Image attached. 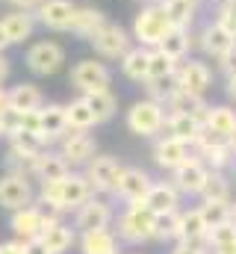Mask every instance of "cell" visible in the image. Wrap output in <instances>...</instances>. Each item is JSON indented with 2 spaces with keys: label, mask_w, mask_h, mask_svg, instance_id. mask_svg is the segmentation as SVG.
<instances>
[{
  "label": "cell",
  "mask_w": 236,
  "mask_h": 254,
  "mask_svg": "<svg viewBox=\"0 0 236 254\" xmlns=\"http://www.w3.org/2000/svg\"><path fill=\"white\" fill-rule=\"evenodd\" d=\"M175 83H177V89L204 98V95L213 89V68L207 63H201V60L180 63L177 65V74H175Z\"/></svg>",
  "instance_id": "cell-11"
},
{
  "label": "cell",
  "mask_w": 236,
  "mask_h": 254,
  "mask_svg": "<svg viewBox=\"0 0 236 254\" xmlns=\"http://www.w3.org/2000/svg\"><path fill=\"white\" fill-rule=\"evenodd\" d=\"M68 80H71V86H74L80 95H86V92L110 89L113 71L104 63H98V60H80V63L71 68V77H68Z\"/></svg>",
  "instance_id": "cell-8"
},
{
  "label": "cell",
  "mask_w": 236,
  "mask_h": 254,
  "mask_svg": "<svg viewBox=\"0 0 236 254\" xmlns=\"http://www.w3.org/2000/svg\"><path fill=\"white\" fill-rule=\"evenodd\" d=\"M24 254H51L42 240H24Z\"/></svg>",
  "instance_id": "cell-45"
},
{
  "label": "cell",
  "mask_w": 236,
  "mask_h": 254,
  "mask_svg": "<svg viewBox=\"0 0 236 254\" xmlns=\"http://www.w3.org/2000/svg\"><path fill=\"white\" fill-rule=\"evenodd\" d=\"M166 107L160 104V101H154V98H142V101H136L130 110H127V127H130V133H136V136H145V139H154L157 133H163L166 130Z\"/></svg>",
  "instance_id": "cell-4"
},
{
  "label": "cell",
  "mask_w": 236,
  "mask_h": 254,
  "mask_svg": "<svg viewBox=\"0 0 236 254\" xmlns=\"http://www.w3.org/2000/svg\"><path fill=\"white\" fill-rule=\"evenodd\" d=\"M207 175H210V166L198 154H192L186 163H180L175 172H172V184L183 195H201V187H204Z\"/></svg>",
  "instance_id": "cell-14"
},
{
  "label": "cell",
  "mask_w": 236,
  "mask_h": 254,
  "mask_svg": "<svg viewBox=\"0 0 236 254\" xmlns=\"http://www.w3.org/2000/svg\"><path fill=\"white\" fill-rule=\"evenodd\" d=\"M42 216H45V210L36 207V204L21 207V210L12 213L9 228L18 234V240H39V237H42Z\"/></svg>",
  "instance_id": "cell-21"
},
{
  "label": "cell",
  "mask_w": 236,
  "mask_h": 254,
  "mask_svg": "<svg viewBox=\"0 0 236 254\" xmlns=\"http://www.w3.org/2000/svg\"><path fill=\"white\" fill-rule=\"evenodd\" d=\"M118 240L130 246H142L154 240V213L145 207V201L127 204V210L118 216Z\"/></svg>",
  "instance_id": "cell-3"
},
{
  "label": "cell",
  "mask_w": 236,
  "mask_h": 254,
  "mask_svg": "<svg viewBox=\"0 0 236 254\" xmlns=\"http://www.w3.org/2000/svg\"><path fill=\"white\" fill-rule=\"evenodd\" d=\"M110 222H113V207L104 201V198H89L86 204H80L77 207V219H74V225L86 234V231H101V228H110Z\"/></svg>",
  "instance_id": "cell-17"
},
{
  "label": "cell",
  "mask_w": 236,
  "mask_h": 254,
  "mask_svg": "<svg viewBox=\"0 0 236 254\" xmlns=\"http://www.w3.org/2000/svg\"><path fill=\"white\" fill-rule=\"evenodd\" d=\"M154 240H160V243L180 240V210L154 216Z\"/></svg>",
  "instance_id": "cell-38"
},
{
  "label": "cell",
  "mask_w": 236,
  "mask_h": 254,
  "mask_svg": "<svg viewBox=\"0 0 236 254\" xmlns=\"http://www.w3.org/2000/svg\"><path fill=\"white\" fill-rule=\"evenodd\" d=\"M201 198L204 201H231V181L225 178V172L210 169V175L201 187Z\"/></svg>",
  "instance_id": "cell-37"
},
{
  "label": "cell",
  "mask_w": 236,
  "mask_h": 254,
  "mask_svg": "<svg viewBox=\"0 0 236 254\" xmlns=\"http://www.w3.org/2000/svg\"><path fill=\"white\" fill-rule=\"evenodd\" d=\"M189 157H192V145H186L183 139H175V136H163L154 145V163L160 169H166V172H175Z\"/></svg>",
  "instance_id": "cell-18"
},
{
  "label": "cell",
  "mask_w": 236,
  "mask_h": 254,
  "mask_svg": "<svg viewBox=\"0 0 236 254\" xmlns=\"http://www.w3.org/2000/svg\"><path fill=\"white\" fill-rule=\"evenodd\" d=\"M104 24H107V15H104L101 9H95V6H77V18H74L71 33L89 42V39H92Z\"/></svg>",
  "instance_id": "cell-28"
},
{
  "label": "cell",
  "mask_w": 236,
  "mask_h": 254,
  "mask_svg": "<svg viewBox=\"0 0 236 254\" xmlns=\"http://www.w3.org/2000/svg\"><path fill=\"white\" fill-rule=\"evenodd\" d=\"M192 30L189 27H172L169 30V36L160 42V51L163 54H169L172 60H177V63H183L186 57H189V51H192Z\"/></svg>",
  "instance_id": "cell-27"
},
{
  "label": "cell",
  "mask_w": 236,
  "mask_h": 254,
  "mask_svg": "<svg viewBox=\"0 0 236 254\" xmlns=\"http://www.w3.org/2000/svg\"><path fill=\"white\" fill-rule=\"evenodd\" d=\"M65 113H68V125H71V130H92V127L98 125V116L92 113V107L86 104L83 95H80L77 101L65 104Z\"/></svg>",
  "instance_id": "cell-35"
},
{
  "label": "cell",
  "mask_w": 236,
  "mask_h": 254,
  "mask_svg": "<svg viewBox=\"0 0 236 254\" xmlns=\"http://www.w3.org/2000/svg\"><path fill=\"white\" fill-rule=\"evenodd\" d=\"M166 113H186V116H204L207 113V104H204V98L201 95H192V92H183V89H175L169 92V98H166Z\"/></svg>",
  "instance_id": "cell-26"
},
{
  "label": "cell",
  "mask_w": 236,
  "mask_h": 254,
  "mask_svg": "<svg viewBox=\"0 0 236 254\" xmlns=\"http://www.w3.org/2000/svg\"><path fill=\"white\" fill-rule=\"evenodd\" d=\"M166 130H169V136H175V139H183L186 145H195L198 133L204 130V116L169 113V116H166Z\"/></svg>",
  "instance_id": "cell-22"
},
{
  "label": "cell",
  "mask_w": 236,
  "mask_h": 254,
  "mask_svg": "<svg viewBox=\"0 0 236 254\" xmlns=\"http://www.w3.org/2000/svg\"><path fill=\"white\" fill-rule=\"evenodd\" d=\"M9 48V39H6V33H3V27H0V54Z\"/></svg>",
  "instance_id": "cell-52"
},
{
  "label": "cell",
  "mask_w": 236,
  "mask_h": 254,
  "mask_svg": "<svg viewBox=\"0 0 236 254\" xmlns=\"http://www.w3.org/2000/svg\"><path fill=\"white\" fill-rule=\"evenodd\" d=\"M42 139L51 145V142H62L68 133H71V125H68V113L62 104H48L42 107Z\"/></svg>",
  "instance_id": "cell-20"
},
{
  "label": "cell",
  "mask_w": 236,
  "mask_h": 254,
  "mask_svg": "<svg viewBox=\"0 0 236 254\" xmlns=\"http://www.w3.org/2000/svg\"><path fill=\"white\" fill-rule=\"evenodd\" d=\"M172 27H175V24H172V18L166 15V9L160 6V0H151V3H145L142 12L133 18L130 36H133L136 45H142V48L151 51V48H160V42L169 36Z\"/></svg>",
  "instance_id": "cell-2"
},
{
  "label": "cell",
  "mask_w": 236,
  "mask_h": 254,
  "mask_svg": "<svg viewBox=\"0 0 236 254\" xmlns=\"http://www.w3.org/2000/svg\"><path fill=\"white\" fill-rule=\"evenodd\" d=\"M177 204H180V190L175 184H151V190L145 195V207L154 216L172 213V210H177Z\"/></svg>",
  "instance_id": "cell-23"
},
{
  "label": "cell",
  "mask_w": 236,
  "mask_h": 254,
  "mask_svg": "<svg viewBox=\"0 0 236 254\" xmlns=\"http://www.w3.org/2000/svg\"><path fill=\"white\" fill-rule=\"evenodd\" d=\"M0 136H6V127H3V119H0Z\"/></svg>",
  "instance_id": "cell-56"
},
{
  "label": "cell",
  "mask_w": 236,
  "mask_h": 254,
  "mask_svg": "<svg viewBox=\"0 0 236 254\" xmlns=\"http://www.w3.org/2000/svg\"><path fill=\"white\" fill-rule=\"evenodd\" d=\"M74 18H77V3L71 0H42L36 9V21L54 33H71Z\"/></svg>",
  "instance_id": "cell-9"
},
{
  "label": "cell",
  "mask_w": 236,
  "mask_h": 254,
  "mask_svg": "<svg viewBox=\"0 0 236 254\" xmlns=\"http://www.w3.org/2000/svg\"><path fill=\"white\" fill-rule=\"evenodd\" d=\"M33 184L30 178L18 175V172H9L0 178V207L3 210H21V207H30L33 204Z\"/></svg>",
  "instance_id": "cell-12"
},
{
  "label": "cell",
  "mask_w": 236,
  "mask_h": 254,
  "mask_svg": "<svg viewBox=\"0 0 236 254\" xmlns=\"http://www.w3.org/2000/svg\"><path fill=\"white\" fill-rule=\"evenodd\" d=\"M172 254H201V252H195V249H189L186 243H177V246H175V252H172Z\"/></svg>",
  "instance_id": "cell-50"
},
{
  "label": "cell",
  "mask_w": 236,
  "mask_h": 254,
  "mask_svg": "<svg viewBox=\"0 0 236 254\" xmlns=\"http://www.w3.org/2000/svg\"><path fill=\"white\" fill-rule=\"evenodd\" d=\"M24 63H27V68L36 77H51V74H57L59 68L65 65V48L59 42H51V39L36 42V45L27 48Z\"/></svg>",
  "instance_id": "cell-6"
},
{
  "label": "cell",
  "mask_w": 236,
  "mask_h": 254,
  "mask_svg": "<svg viewBox=\"0 0 236 254\" xmlns=\"http://www.w3.org/2000/svg\"><path fill=\"white\" fill-rule=\"evenodd\" d=\"M0 254H24V240H9V243H0Z\"/></svg>",
  "instance_id": "cell-44"
},
{
  "label": "cell",
  "mask_w": 236,
  "mask_h": 254,
  "mask_svg": "<svg viewBox=\"0 0 236 254\" xmlns=\"http://www.w3.org/2000/svg\"><path fill=\"white\" fill-rule=\"evenodd\" d=\"M148 60H151V51L142 48V45H133L118 63H121V71H124L127 80H133V83H145V80H148Z\"/></svg>",
  "instance_id": "cell-25"
},
{
  "label": "cell",
  "mask_w": 236,
  "mask_h": 254,
  "mask_svg": "<svg viewBox=\"0 0 236 254\" xmlns=\"http://www.w3.org/2000/svg\"><path fill=\"white\" fill-rule=\"evenodd\" d=\"M210 246H213V252L236 246V222H234V219H228V222H222V225L210 228Z\"/></svg>",
  "instance_id": "cell-40"
},
{
  "label": "cell",
  "mask_w": 236,
  "mask_h": 254,
  "mask_svg": "<svg viewBox=\"0 0 236 254\" xmlns=\"http://www.w3.org/2000/svg\"><path fill=\"white\" fill-rule=\"evenodd\" d=\"M48 148V142L42 139V133H30V130H15L9 133V151L21 154V157H36Z\"/></svg>",
  "instance_id": "cell-32"
},
{
  "label": "cell",
  "mask_w": 236,
  "mask_h": 254,
  "mask_svg": "<svg viewBox=\"0 0 236 254\" xmlns=\"http://www.w3.org/2000/svg\"><path fill=\"white\" fill-rule=\"evenodd\" d=\"M59 154L68 160V166H89L98 157V139L89 130H74L62 139Z\"/></svg>",
  "instance_id": "cell-13"
},
{
  "label": "cell",
  "mask_w": 236,
  "mask_h": 254,
  "mask_svg": "<svg viewBox=\"0 0 236 254\" xmlns=\"http://www.w3.org/2000/svg\"><path fill=\"white\" fill-rule=\"evenodd\" d=\"M18 113V130L39 133L42 130V110H15Z\"/></svg>",
  "instance_id": "cell-42"
},
{
  "label": "cell",
  "mask_w": 236,
  "mask_h": 254,
  "mask_svg": "<svg viewBox=\"0 0 236 254\" xmlns=\"http://www.w3.org/2000/svg\"><path fill=\"white\" fill-rule=\"evenodd\" d=\"M160 6L166 9V15L172 18L175 27H189L198 18V0H160Z\"/></svg>",
  "instance_id": "cell-33"
},
{
  "label": "cell",
  "mask_w": 236,
  "mask_h": 254,
  "mask_svg": "<svg viewBox=\"0 0 236 254\" xmlns=\"http://www.w3.org/2000/svg\"><path fill=\"white\" fill-rule=\"evenodd\" d=\"M192 151H195L210 169H219V172H225V169L234 163V157H236L234 148H231V139L222 136V133H216V130H210V127H204V130L198 133Z\"/></svg>",
  "instance_id": "cell-5"
},
{
  "label": "cell",
  "mask_w": 236,
  "mask_h": 254,
  "mask_svg": "<svg viewBox=\"0 0 236 254\" xmlns=\"http://www.w3.org/2000/svg\"><path fill=\"white\" fill-rule=\"evenodd\" d=\"M219 65H222V71H225V74H236V48H234V51H231V54H228V57H225Z\"/></svg>",
  "instance_id": "cell-47"
},
{
  "label": "cell",
  "mask_w": 236,
  "mask_h": 254,
  "mask_svg": "<svg viewBox=\"0 0 236 254\" xmlns=\"http://www.w3.org/2000/svg\"><path fill=\"white\" fill-rule=\"evenodd\" d=\"M216 254H236V246H231V249H219Z\"/></svg>",
  "instance_id": "cell-53"
},
{
  "label": "cell",
  "mask_w": 236,
  "mask_h": 254,
  "mask_svg": "<svg viewBox=\"0 0 236 254\" xmlns=\"http://www.w3.org/2000/svg\"><path fill=\"white\" fill-rule=\"evenodd\" d=\"M9 107L12 110H42L45 95L36 83H18L9 89Z\"/></svg>",
  "instance_id": "cell-29"
},
{
  "label": "cell",
  "mask_w": 236,
  "mask_h": 254,
  "mask_svg": "<svg viewBox=\"0 0 236 254\" xmlns=\"http://www.w3.org/2000/svg\"><path fill=\"white\" fill-rule=\"evenodd\" d=\"M36 12H24V9H12L0 18V27L9 39V45H24L27 39H33L36 33Z\"/></svg>",
  "instance_id": "cell-19"
},
{
  "label": "cell",
  "mask_w": 236,
  "mask_h": 254,
  "mask_svg": "<svg viewBox=\"0 0 236 254\" xmlns=\"http://www.w3.org/2000/svg\"><path fill=\"white\" fill-rule=\"evenodd\" d=\"M83 254H118V237L110 228H101V231H86L83 240Z\"/></svg>",
  "instance_id": "cell-30"
},
{
  "label": "cell",
  "mask_w": 236,
  "mask_h": 254,
  "mask_svg": "<svg viewBox=\"0 0 236 254\" xmlns=\"http://www.w3.org/2000/svg\"><path fill=\"white\" fill-rule=\"evenodd\" d=\"M231 148H234V154H236V133L231 136Z\"/></svg>",
  "instance_id": "cell-55"
},
{
  "label": "cell",
  "mask_w": 236,
  "mask_h": 254,
  "mask_svg": "<svg viewBox=\"0 0 236 254\" xmlns=\"http://www.w3.org/2000/svg\"><path fill=\"white\" fill-rule=\"evenodd\" d=\"M92 195H95V192H92V184H89L86 175L68 172L62 181L42 184L39 201L48 204V210H54V213H65V210H77V207L86 204Z\"/></svg>",
  "instance_id": "cell-1"
},
{
  "label": "cell",
  "mask_w": 236,
  "mask_h": 254,
  "mask_svg": "<svg viewBox=\"0 0 236 254\" xmlns=\"http://www.w3.org/2000/svg\"><path fill=\"white\" fill-rule=\"evenodd\" d=\"M204 234H210V228H207V222H204L201 207L183 210V213H180V240H192V237H204Z\"/></svg>",
  "instance_id": "cell-39"
},
{
  "label": "cell",
  "mask_w": 236,
  "mask_h": 254,
  "mask_svg": "<svg viewBox=\"0 0 236 254\" xmlns=\"http://www.w3.org/2000/svg\"><path fill=\"white\" fill-rule=\"evenodd\" d=\"M6 107H9V92H6V89L0 86V113H3Z\"/></svg>",
  "instance_id": "cell-51"
},
{
  "label": "cell",
  "mask_w": 236,
  "mask_h": 254,
  "mask_svg": "<svg viewBox=\"0 0 236 254\" xmlns=\"http://www.w3.org/2000/svg\"><path fill=\"white\" fill-rule=\"evenodd\" d=\"M151 175L145 172V169H139V166H124L121 169V175H118V184H116V192L121 201H127V204H133V201H145V195L151 190Z\"/></svg>",
  "instance_id": "cell-15"
},
{
  "label": "cell",
  "mask_w": 236,
  "mask_h": 254,
  "mask_svg": "<svg viewBox=\"0 0 236 254\" xmlns=\"http://www.w3.org/2000/svg\"><path fill=\"white\" fill-rule=\"evenodd\" d=\"M216 21H222L231 33H236V0H222V3H219Z\"/></svg>",
  "instance_id": "cell-43"
},
{
  "label": "cell",
  "mask_w": 236,
  "mask_h": 254,
  "mask_svg": "<svg viewBox=\"0 0 236 254\" xmlns=\"http://www.w3.org/2000/svg\"><path fill=\"white\" fill-rule=\"evenodd\" d=\"M225 92H228V98L236 104V74H228V86H225Z\"/></svg>",
  "instance_id": "cell-49"
},
{
  "label": "cell",
  "mask_w": 236,
  "mask_h": 254,
  "mask_svg": "<svg viewBox=\"0 0 236 254\" xmlns=\"http://www.w3.org/2000/svg\"><path fill=\"white\" fill-rule=\"evenodd\" d=\"M83 98H86V104L92 107V113L98 116V125H101V122H110V119L116 116V110H118V98L113 95V92H110V89L86 92Z\"/></svg>",
  "instance_id": "cell-34"
},
{
  "label": "cell",
  "mask_w": 236,
  "mask_h": 254,
  "mask_svg": "<svg viewBox=\"0 0 236 254\" xmlns=\"http://www.w3.org/2000/svg\"><path fill=\"white\" fill-rule=\"evenodd\" d=\"M9 74H12V65H9V60H6V54H0V86L9 80Z\"/></svg>",
  "instance_id": "cell-48"
},
{
  "label": "cell",
  "mask_w": 236,
  "mask_h": 254,
  "mask_svg": "<svg viewBox=\"0 0 236 254\" xmlns=\"http://www.w3.org/2000/svg\"><path fill=\"white\" fill-rule=\"evenodd\" d=\"M204 127H210V130H216V133H222V136L231 139L236 133V110L225 107V104L207 107V113H204Z\"/></svg>",
  "instance_id": "cell-31"
},
{
  "label": "cell",
  "mask_w": 236,
  "mask_h": 254,
  "mask_svg": "<svg viewBox=\"0 0 236 254\" xmlns=\"http://www.w3.org/2000/svg\"><path fill=\"white\" fill-rule=\"evenodd\" d=\"M121 163L116 157H95L89 166H86V178L92 184V192H116L118 184V175H121Z\"/></svg>",
  "instance_id": "cell-16"
},
{
  "label": "cell",
  "mask_w": 236,
  "mask_h": 254,
  "mask_svg": "<svg viewBox=\"0 0 236 254\" xmlns=\"http://www.w3.org/2000/svg\"><path fill=\"white\" fill-rule=\"evenodd\" d=\"M201 213H204L207 228H216V225H222V222L231 219V201H204Z\"/></svg>",
  "instance_id": "cell-41"
},
{
  "label": "cell",
  "mask_w": 236,
  "mask_h": 254,
  "mask_svg": "<svg viewBox=\"0 0 236 254\" xmlns=\"http://www.w3.org/2000/svg\"><path fill=\"white\" fill-rule=\"evenodd\" d=\"M89 45L95 48V54L98 57H104V60H121L130 48H133V36L124 30V27H118V24H104L92 39H89Z\"/></svg>",
  "instance_id": "cell-7"
},
{
  "label": "cell",
  "mask_w": 236,
  "mask_h": 254,
  "mask_svg": "<svg viewBox=\"0 0 236 254\" xmlns=\"http://www.w3.org/2000/svg\"><path fill=\"white\" fill-rule=\"evenodd\" d=\"M136 3H151V0H136Z\"/></svg>",
  "instance_id": "cell-57"
},
{
  "label": "cell",
  "mask_w": 236,
  "mask_h": 254,
  "mask_svg": "<svg viewBox=\"0 0 236 254\" xmlns=\"http://www.w3.org/2000/svg\"><path fill=\"white\" fill-rule=\"evenodd\" d=\"M231 219L236 222V201H231Z\"/></svg>",
  "instance_id": "cell-54"
},
{
  "label": "cell",
  "mask_w": 236,
  "mask_h": 254,
  "mask_svg": "<svg viewBox=\"0 0 236 254\" xmlns=\"http://www.w3.org/2000/svg\"><path fill=\"white\" fill-rule=\"evenodd\" d=\"M198 48H201L207 57H213V60L222 63V60L236 48V33H231L222 21H210V24H204L201 33H198Z\"/></svg>",
  "instance_id": "cell-10"
},
{
  "label": "cell",
  "mask_w": 236,
  "mask_h": 254,
  "mask_svg": "<svg viewBox=\"0 0 236 254\" xmlns=\"http://www.w3.org/2000/svg\"><path fill=\"white\" fill-rule=\"evenodd\" d=\"M6 3H9V6H15V9H24V12H36L42 0H6Z\"/></svg>",
  "instance_id": "cell-46"
},
{
  "label": "cell",
  "mask_w": 236,
  "mask_h": 254,
  "mask_svg": "<svg viewBox=\"0 0 236 254\" xmlns=\"http://www.w3.org/2000/svg\"><path fill=\"white\" fill-rule=\"evenodd\" d=\"M68 172H71V166L59 151H42L36 157V175L33 178H39L42 184H51V181H62Z\"/></svg>",
  "instance_id": "cell-24"
},
{
  "label": "cell",
  "mask_w": 236,
  "mask_h": 254,
  "mask_svg": "<svg viewBox=\"0 0 236 254\" xmlns=\"http://www.w3.org/2000/svg\"><path fill=\"white\" fill-rule=\"evenodd\" d=\"M42 243H45V249L51 254H65L71 246H74V231L68 228V225H54V228H48L42 237H39Z\"/></svg>",
  "instance_id": "cell-36"
}]
</instances>
